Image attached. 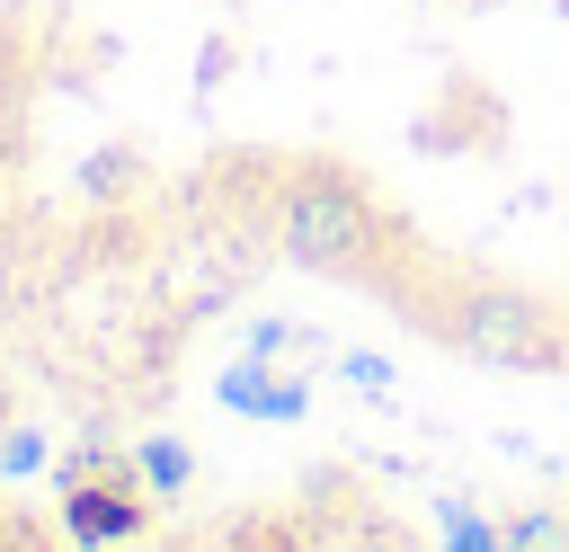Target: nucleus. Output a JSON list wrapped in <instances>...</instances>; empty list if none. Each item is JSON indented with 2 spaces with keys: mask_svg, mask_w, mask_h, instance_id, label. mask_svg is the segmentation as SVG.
<instances>
[{
  "mask_svg": "<svg viewBox=\"0 0 569 552\" xmlns=\"http://www.w3.org/2000/svg\"><path fill=\"white\" fill-rule=\"evenodd\" d=\"M267 240H276L284 267H302V276H356V285H373L382 276V249H391L373 196L356 178H338V169H302L293 187H276Z\"/></svg>",
  "mask_w": 569,
  "mask_h": 552,
  "instance_id": "obj_1",
  "label": "nucleus"
},
{
  "mask_svg": "<svg viewBox=\"0 0 569 552\" xmlns=\"http://www.w3.org/2000/svg\"><path fill=\"white\" fill-rule=\"evenodd\" d=\"M436 338L471 365H560V329L551 312L525 294V285H498V276H471L436 303Z\"/></svg>",
  "mask_w": 569,
  "mask_h": 552,
  "instance_id": "obj_2",
  "label": "nucleus"
},
{
  "mask_svg": "<svg viewBox=\"0 0 569 552\" xmlns=\"http://www.w3.org/2000/svg\"><path fill=\"white\" fill-rule=\"evenodd\" d=\"M62 525H71L80 552H107V543H133V534H142V499H133V490H107V481H71Z\"/></svg>",
  "mask_w": 569,
  "mask_h": 552,
  "instance_id": "obj_3",
  "label": "nucleus"
},
{
  "mask_svg": "<svg viewBox=\"0 0 569 552\" xmlns=\"http://www.w3.org/2000/svg\"><path fill=\"white\" fill-rule=\"evenodd\" d=\"M133 472H142V490H151V499H178V490L196 481V445L151 436V445H133Z\"/></svg>",
  "mask_w": 569,
  "mask_h": 552,
  "instance_id": "obj_4",
  "label": "nucleus"
},
{
  "mask_svg": "<svg viewBox=\"0 0 569 552\" xmlns=\"http://www.w3.org/2000/svg\"><path fill=\"white\" fill-rule=\"evenodd\" d=\"M0 463H9V472H36V463H44V436L9 427V436H0Z\"/></svg>",
  "mask_w": 569,
  "mask_h": 552,
  "instance_id": "obj_5",
  "label": "nucleus"
}]
</instances>
